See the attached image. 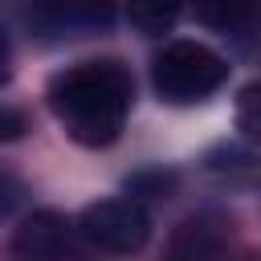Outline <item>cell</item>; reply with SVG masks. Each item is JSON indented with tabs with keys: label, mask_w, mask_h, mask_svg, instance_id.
Here are the masks:
<instances>
[{
	"label": "cell",
	"mask_w": 261,
	"mask_h": 261,
	"mask_svg": "<svg viewBox=\"0 0 261 261\" xmlns=\"http://www.w3.org/2000/svg\"><path fill=\"white\" fill-rule=\"evenodd\" d=\"M130 98H135V86L118 61H82L73 69H61L49 82L53 114L86 147H106L118 139Z\"/></svg>",
	"instance_id": "obj_1"
},
{
	"label": "cell",
	"mask_w": 261,
	"mask_h": 261,
	"mask_svg": "<svg viewBox=\"0 0 261 261\" xmlns=\"http://www.w3.org/2000/svg\"><path fill=\"white\" fill-rule=\"evenodd\" d=\"M151 82H155L163 102L184 106V102H200V98L216 94L228 82V65H224L220 53H212L200 41H171L155 57Z\"/></svg>",
	"instance_id": "obj_2"
},
{
	"label": "cell",
	"mask_w": 261,
	"mask_h": 261,
	"mask_svg": "<svg viewBox=\"0 0 261 261\" xmlns=\"http://www.w3.org/2000/svg\"><path fill=\"white\" fill-rule=\"evenodd\" d=\"M77 228L106 253H139L151 237V216L139 200H98L82 212Z\"/></svg>",
	"instance_id": "obj_3"
},
{
	"label": "cell",
	"mask_w": 261,
	"mask_h": 261,
	"mask_svg": "<svg viewBox=\"0 0 261 261\" xmlns=\"http://www.w3.org/2000/svg\"><path fill=\"white\" fill-rule=\"evenodd\" d=\"M12 253L20 261H61L69 253V220L53 208L24 216L12 237Z\"/></svg>",
	"instance_id": "obj_4"
},
{
	"label": "cell",
	"mask_w": 261,
	"mask_h": 261,
	"mask_svg": "<svg viewBox=\"0 0 261 261\" xmlns=\"http://www.w3.org/2000/svg\"><path fill=\"white\" fill-rule=\"evenodd\" d=\"M228 245V224L212 212L204 216H188L175 232H171V245H167V261H220Z\"/></svg>",
	"instance_id": "obj_5"
},
{
	"label": "cell",
	"mask_w": 261,
	"mask_h": 261,
	"mask_svg": "<svg viewBox=\"0 0 261 261\" xmlns=\"http://www.w3.org/2000/svg\"><path fill=\"white\" fill-rule=\"evenodd\" d=\"M45 12L57 29H106L114 0H45Z\"/></svg>",
	"instance_id": "obj_6"
},
{
	"label": "cell",
	"mask_w": 261,
	"mask_h": 261,
	"mask_svg": "<svg viewBox=\"0 0 261 261\" xmlns=\"http://www.w3.org/2000/svg\"><path fill=\"white\" fill-rule=\"evenodd\" d=\"M196 16L216 33H245L253 20V0H196Z\"/></svg>",
	"instance_id": "obj_7"
},
{
	"label": "cell",
	"mask_w": 261,
	"mask_h": 261,
	"mask_svg": "<svg viewBox=\"0 0 261 261\" xmlns=\"http://www.w3.org/2000/svg\"><path fill=\"white\" fill-rule=\"evenodd\" d=\"M184 0H130V20L143 33H167L179 16Z\"/></svg>",
	"instance_id": "obj_8"
},
{
	"label": "cell",
	"mask_w": 261,
	"mask_h": 261,
	"mask_svg": "<svg viewBox=\"0 0 261 261\" xmlns=\"http://www.w3.org/2000/svg\"><path fill=\"white\" fill-rule=\"evenodd\" d=\"M241 130L245 135H257V86H245L241 90Z\"/></svg>",
	"instance_id": "obj_9"
},
{
	"label": "cell",
	"mask_w": 261,
	"mask_h": 261,
	"mask_svg": "<svg viewBox=\"0 0 261 261\" xmlns=\"http://www.w3.org/2000/svg\"><path fill=\"white\" fill-rule=\"evenodd\" d=\"M171 188V175H163V171H155V175H135L130 179V192H151V196H163Z\"/></svg>",
	"instance_id": "obj_10"
},
{
	"label": "cell",
	"mask_w": 261,
	"mask_h": 261,
	"mask_svg": "<svg viewBox=\"0 0 261 261\" xmlns=\"http://www.w3.org/2000/svg\"><path fill=\"white\" fill-rule=\"evenodd\" d=\"M24 135V114L0 106V139H20Z\"/></svg>",
	"instance_id": "obj_11"
},
{
	"label": "cell",
	"mask_w": 261,
	"mask_h": 261,
	"mask_svg": "<svg viewBox=\"0 0 261 261\" xmlns=\"http://www.w3.org/2000/svg\"><path fill=\"white\" fill-rule=\"evenodd\" d=\"M16 200H20V184H16L12 175H4V171H0V220L16 208Z\"/></svg>",
	"instance_id": "obj_12"
},
{
	"label": "cell",
	"mask_w": 261,
	"mask_h": 261,
	"mask_svg": "<svg viewBox=\"0 0 261 261\" xmlns=\"http://www.w3.org/2000/svg\"><path fill=\"white\" fill-rule=\"evenodd\" d=\"M8 77V37H4V29H0V82Z\"/></svg>",
	"instance_id": "obj_13"
}]
</instances>
